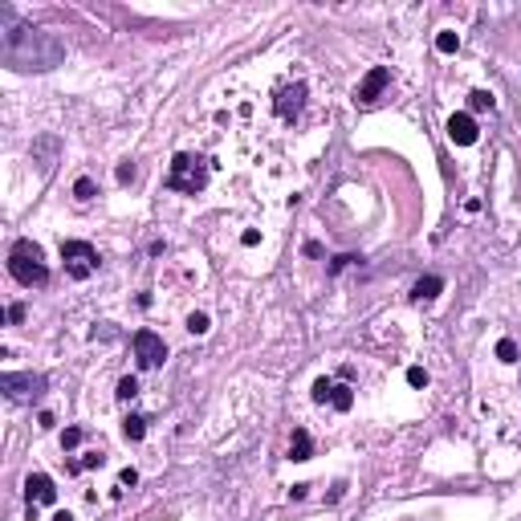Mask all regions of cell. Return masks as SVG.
<instances>
[{
  "label": "cell",
  "mask_w": 521,
  "mask_h": 521,
  "mask_svg": "<svg viewBox=\"0 0 521 521\" xmlns=\"http://www.w3.org/2000/svg\"><path fill=\"white\" fill-rule=\"evenodd\" d=\"M0 53L13 70H49L61 61V41L45 29H17V33H4Z\"/></svg>",
  "instance_id": "obj_1"
},
{
  "label": "cell",
  "mask_w": 521,
  "mask_h": 521,
  "mask_svg": "<svg viewBox=\"0 0 521 521\" xmlns=\"http://www.w3.org/2000/svg\"><path fill=\"white\" fill-rule=\"evenodd\" d=\"M8 273L24 285V289H41L49 285V269H45V253H41V244L37 240H17L13 244V253H8Z\"/></svg>",
  "instance_id": "obj_2"
},
{
  "label": "cell",
  "mask_w": 521,
  "mask_h": 521,
  "mask_svg": "<svg viewBox=\"0 0 521 521\" xmlns=\"http://www.w3.org/2000/svg\"><path fill=\"white\" fill-rule=\"evenodd\" d=\"M167 188L179 191V196H200L208 188V163L200 155H175L171 159V171H167Z\"/></svg>",
  "instance_id": "obj_3"
},
{
  "label": "cell",
  "mask_w": 521,
  "mask_h": 521,
  "mask_svg": "<svg viewBox=\"0 0 521 521\" xmlns=\"http://www.w3.org/2000/svg\"><path fill=\"white\" fill-rule=\"evenodd\" d=\"M61 260H66V273L73 281H86L98 269V249L86 240H61Z\"/></svg>",
  "instance_id": "obj_4"
},
{
  "label": "cell",
  "mask_w": 521,
  "mask_h": 521,
  "mask_svg": "<svg viewBox=\"0 0 521 521\" xmlns=\"http://www.w3.org/2000/svg\"><path fill=\"white\" fill-rule=\"evenodd\" d=\"M306 82H281L277 90H273V110H277V119L281 122H298L302 119V110H306Z\"/></svg>",
  "instance_id": "obj_5"
},
{
  "label": "cell",
  "mask_w": 521,
  "mask_h": 521,
  "mask_svg": "<svg viewBox=\"0 0 521 521\" xmlns=\"http://www.w3.org/2000/svg\"><path fill=\"white\" fill-rule=\"evenodd\" d=\"M135 358H139L142 371H151V367H163V358H167L163 338H159L155 330H139V334H135Z\"/></svg>",
  "instance_id": "obj_6"
},
{
  "label": "cell",
  "mask_w": 521,
  "mask_h": 521,
  "mask_svg": "<svg viewBox=\"0 0 521 521\" xmlns=\"http://www.w3.org/2000/svg\"><path fill=\"white\" fill-rule=\"evenodd\" d=\"M0 387L13 395V399H33V395H41L45 391V375H0Z\"/></svg>",
  "instance_id": "obj_7"
},
{
  "label": "cell",
  "mask_w": 521,
  "mask_h": 521,
  "mask_svg": "<svg viewBox=\"0 0 521 521\" xmlns=\"http://www.w3.org/2000/svg\"><path fill=\"white\" fill-rule=\"evenodd\" d=\"M391 82V70L387 66H375V70L367 73L362 82H358V90H355V102L358 106H375L379 102V94H383V86Z\"/></svg>",
  "instance_id": "obj_8"
},
{
  "label": "cell",
  "mask_w": 521,
  "mask_h": 521,
  "mask_svg": "<svg viewBox=\"0 0 521 521\" xmlns=\"http://www.w3.org/2000/svg\"><path fill=\"white\" fill-rule=\"evenodd\" d=\"M448 139L456 142V147H473V142L480 139L476 119L469 115V110H460V115H452V119H448Z\"/></svg>",
  "instance_id": "obj_9"
},
{
  "label": "cell",
  "mask_w": 521,
  "mask_h": 521,
  "mask_svg": "<svg viewBox=\"0 0 521 521\" xmlns=\"http://www.w3.org/2000/svg\"><path fill=\"white\" fill-rule=\"evenodd\" d=\"M24 497H29V505H53L57 501V485L45 473H33L24 480Z\"/></svg>",
  "instance_id": "obj_10"
},
{
  "label": "cell",
  "mask_w": 521,
  "mask_h": 521,
  "mask_svg": "<svg viewBox=\"0 0 521 521\" xmlns=\"http://www.w3.org/2000/svg\"><path fill=\"white\" fill-rule=\"evenodd\" d=\"M309 456H314V440H309L306 427H298L289 440V460H309Z\"/></svg>",
  "instance_id": "obj_11"
},
{
  "label": "cell",
  "mask_w": 521,
  "mask_h": 521,
  "mask_svg": "<svg viewBox=\"0 0 521 521\" xmlns=\"http://www.w3.org/2000/svg\"><path fill=\"white\" fill-rule=\"evenodd\" d=\"M326 403H334L338 411H351V407H355V391H351L346 383H334V387H330V399H326Z\"/></svg>",
  "instance_id": "obj_12"
},
{
  "label": "cell",
  "mask_w": 521,
  "mask_h": 521,
  "mask_svg": "<svg viewBox=\"0 0 521 521\" xmlns=\"http://www.w3.org/2000/svg\"><path fill=\"white\" fill-rule=\"evenodd\" d=\"M440 289H444V281H440V277H420V281H416V289H411V298H416V302H427V298H436Z\"/></svg>",
  "instance_id": "obj_13"
},
{
  "label": "cell",
  "mask_w": 521,
  "mask_h": 521,
  "mask_svg": "<svg viewBox=\"0 0 521 521\" xmlns=\"http://www.w3.org/2000/svg\"><path fill=\"white\" fill-rule=\"evenodd\" d=\"M122 436H126V440H142V436H147V420H142V416H126V420H122Z\"/></svg>",
  "instance_id": "obj_14"
},
{
  "label": "cell",
  "mask_w": 521,
  "mask_h": 521,
  "mask_svg": "<svg viewBox=\"0 0 521 521\" xmlns=\"http://www.w3.org/2000/svg\"><path fill=\"white\" fill-rule=\"evenodd\" d=\"M102 460H106L102 452H86V456H78V460H66V469H70V473H82V469H98Z\"/></svg>",
  "instance_id": "obj_15"
},
{
  "label": "cell",
  "mask_w": 521,
  "mask_h": 521,
  "mask_svg": "<svg viewBox=\"0 0 521 521\" xmlns=\"http://www.w3.org/2000/svg\"><path fill=\"white\" fill-rule=\"evenodd\" d=\"M469 110H473V115L493 110V94H489V90H473V94H469Z\"/></svg>",
  "instance_id": "obj_16"
},
{
  "label": "cell",
  "mask_w": 521,
  "mask_h": 521,
  "mask_svg": "<svg viewBox=\"0 0 521 521\" xmlns=\"http://www.w3.org/2000/svg\"><path fill=\"white\" fill-rule=\"evenodd\" d=\"M436 49H440V53H456V49H460V33H452V29H444V33L436 37Z\"/></svg>",
  "instance_id": "obj_17"
},
{
  "label": "cell",
  "mask_w": 521,
  "mask_h": 521,
  "mask_svg": "<svg viewBox=\"0 0 521 521\" xmlns=\"http://www.w3.org/2000/svg\"><path fill=\"white\" fill-rule=\"evenodd\" d=\"M135 395H139V379H135V375H122L119 379V399L126 403V399H135Z\"/></svg>",
  "instance_id": "obj_18"
},
{
  "label": "cell",
  "mask_w": 521,
  "mask_h": 521,
  "mask_svg": "<svg viewBox=\"0 0 521 521\" xmlns=\"http://www.w3.org/2000/svg\"><path fill=\"white\" fill-rule=\"evenodd\" d=\"M94 179H90V175H82V179H78V184H73V196H78V200H82V204H86V200H94Z\"/></svg>",
  "instance_id": "obj_19"
},
{
  "label": "cell",
  "mask_w": 521,
  "mask_h": 521,
  "mask_svg": "<svg viewBox=\"0 0 521 521\" xmlns=\"http://www.w3.org/2000/svg\"><path fill=\"white\" fill-rule=\"evenodd\" d=\"M497 358H501V362H513V358H518V342H513V338H501V342H497Z\"/></svg>",
  "instance_id": "obj_20"
},
{
  "label": "cell",
  "mask_w": 521,
  "mask_h": 521,
  "mask_svg": "<svg viewBox=\"0 0 521 521\" xmlns=\"http://www.w3.org/2000/svg\"><path fill=\"white\" fill-rule=\"evenodd\" d=\"M188 330L191 334H208V314H191V318H188Z\"/></svg>",
  "instance_id": "obj_21"
},
{
  "label": "cell",
  "mask_w": 521,
  "mask_h": 521,
  "mask_svg": "<svg viewBox=\"0 0 521 521\" xmlns=\"http://www.w3.org/2000/svg\"><path fill=\"white\" fill-rule=\"evenodd\" d=\"M82 444V427H66V436H61V448H78Z\"/></svg>",
  "instance_id": "obj_22"
},
{
  "label": "cell",
  "mask_w": 521,
  "mask_h": 521,
  "mask_svg": "<svg viewBox=\"0 0 521 521\" xmlns=\"http://www.w3.org/2000/svg\"><path fill=\"white\" fill-rule=\"evenodd\" d=\"M330 387H334L330 379H318V383H314V399H318V403H326V399H330Z\"/></svg>",
  "instance_id": "obj_23"
},
{
  "label": "cell",
  "mask_w": 521,
  "mask_h": 521,
  "mask_svg": "<svg viewBox=\"0 0 521 521\" xmlns=\"http://www.w3.org/2000/svg\"><path fill=\"white\" fill-rule=\"evenodd\" d=\"M407 383H411V387H424V383H427V371H424V367H411V371H407Z\"/></svg>",
  "instance_id": "obj_24"
},
{
  "label": "cell",
  "mask_w": 521,
  "mask_h": 521,
  "mask_svg": "<svg viewBox=\"0 0 521 521\" xmlns=\"http://www.w3.org/2000/svg\"><path fill=\"white\" fill-rule=\"evenodd\" d=\"M135 179V163H122L119 167V184H131Z\"/></svg>",
  "instance_id": "obj_25"
},
{
  "label": "cell",
  "mask_w": 521,
  "mask_h": 521,
  "mask_svg": "<svg viewBox=\"0 0 521 521\" xmlns=\"http://www.w3.org/2000/svg\"><path fill=\"white\" fill-rule=\"evenodd\" d=\"M24 318V306L21 302H13V306H8V322H21Z\"/></svg>",
  "instance_id": "obj_26"
},
{
  "label": "cell",
  "mask_w": 521,
  "mask_h": 521,
  "mask_svg": "<svg viewBox=\"0 0 521 521\" xmlns=\"http://www.w3.org/2000/svg\"><path fill=\"white\" fill-rule=\"evenodd\" d=\"M135 480H139V473H135V469H122V476H119V485H135Z\"/></svg>",
  "instance_id": "obj_27"
},
{
  "label": "cell",
  "mask_w": 521,
  "mask_h": 521,
  "mask_svg": "<svg viewBox=\"0 0 521 521\" xmlns=\"http://www.w3.org/2000/svg\"><path fill=\"white\" fill-rule=\"evenodd\" d=\"M53 521H73V518H70V513H57V518H53Z\"/></svg>",
  "instance_id": "obj_28"
}]
</instances>
